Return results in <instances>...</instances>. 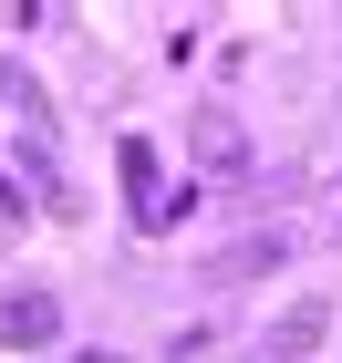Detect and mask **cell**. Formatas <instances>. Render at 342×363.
I'll return each instance as SVG.
<instances>
[{"mask_svg": "<svg viewBox=\"0 0 342 363\" xmlns=\"http://www.w3.org/2000/svg\"><path fill=\"white\" fill-rule=\"evenodd\" d=\"M198 156L218 177H249V145H239V125H228V114H198Z\"/></svg>", "mask_w": 342, "mask_h": 363, "instance_id": "obj_3", "label": "cell"}, {"mask_svg": "<svg viewBox=\"0 0 342 363\" xmlns=\"http://www.w3.org/2000/svg\"><path fill=\"white\" fill-rule=\"evenodd\" d=\"M125 197H135V218H145V228H166V218H176V197L156 187V145H145V135H125Z\"/></svg>", "mask_w": 342, "mask_h": 363, "instance_id": "obj_1", "label": "cell"}, {"mask_svg": "<svg viewBox=\"0 0 342 363\" xmlns=\"http://www.w3.org/2000/svg\"><path fill=\"white\" fill-rule=\"evenodd\" d=\"M321 322H332V311H321V301H301V311L280 322V333H270V353H280V363H301V353L321 342Z\"/></svg>", "mask_w": 342, "mask_h": 363, "instance_id": "obj_4", "label": "cell"}, {"mask_svg": "<svg viewBox=\"0 0 342 363\" xmlns=\"http://www.w3.org/2000/svg\"><path fill=\"white\" fill-rule=\"evenodd\" d=\"M0 333H11V342H52V333H62L52 291H11V301H0Z\"/></svg>", "mask_w": 342, "mask_h": 363, "instance_id": "obj_2", "label": "cell"}]
</instances>
